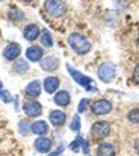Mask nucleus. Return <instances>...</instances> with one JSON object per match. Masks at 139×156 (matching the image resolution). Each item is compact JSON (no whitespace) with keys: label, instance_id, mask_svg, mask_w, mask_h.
<instances>
[{"label":"nucleus","instance_id":"f257e3e1","mask_svg":"<svg viewBox=\"0 0 139 156\" xmlns=\"http://www.w3.org/2000/svg\"><path fill=\"white\" fill-rule=\"evenodd\" d=\"M68 44L77 55H86L91 50V43L87 38L79 33H71L68 37Z\"/></svg>","mask_w":139,"mask_h":156},{"label":"nucleus","instance_id":"f03ea898","mask_svg":"<svg viewBox=\"0 0 139 156\" xmlns=\"http://www.w3.org/2000/svg\"><path fill=\"white\" fill-rule=\"evenodd\" d=\"M66 69H68L70 77L73 78V80H74L79 86L85 87V89L87 90V91H96V87L94 86V80H92L91 77H89V76L83 74V73L78 72V70L74 69V68L71 66V65H69V64H66Z\"/></svg>","mask_w":139,"mask_h":156},{"label":"nucleus","instance_id":"7ed1b4c3","mask_svg":"<svg viewBox=\"0 0 139 156\" xmlns=\"http://www.w3.org/2000/svg\"><path fill=\"white\" fill-rule=\"evenodd\" d=\"M116 72H117V68L113 62L105 61L103 64H100L98 68V77L100 78V81L104 82V83H109V82H112L114 80Z\"/></svg>","mask_w":139,"mask_h":156},{"label":"nucleus","instance_id":"20e7f679","mask_svg":"<svg viewBox=\"0 0 139 156\" xmlns=\"http://www.w3.org/2000/svg\"><path fill=\"white\" fill-rule=\"evenodd\" d=\"M44 11L47 12V14H50L51 17L59 18L65 13L66 7H65V3L63 0H46Z\"/></svg>","mask_w":139,"mask_h":156},{"label":"nucleus","instance_id":"39448f33","mask_svg":"<svg viewBox=\"0 0 139 156\" xmlns=\"http://www.w3.org/2000/svg\"><path fill=\"white\" fill-rule=\"evenodd\" d=\"M111 133V125L107 121H96L91 126V135L95 139H104Z\"/></svg>","mask_w":139,"mask_h":156},{"label":"nucleus","instance_id":"423d86ee","mask_svg":"<svg viewBox=\"0 0 139 156\" xmlns=\"http://www.w3.org/2000/svg\"><path fill=\"white\" fill-rule=\"evenodd\" d=\"M113 105L109 100L107 99H100V100H96L95 103L91 105V111L95 116H104V115H108L109 112L112 111Z\"/></svg>","mask_w":139,"mask_h":156},{"label":"nucleus","instance_id":"0eeeda50","mask_svg":"<svg viewBox=\"0 0 139 156\" xmlns=\"http://www.w3.org/2000/svg\"><path fill=\"white\" fill-rule=\"evenodd\" d=\"M22 109L29 117H39L43 112V107L36 100H27L23 103Z\"/></svg>","mask_w":139,"mask_h":156},{"label":"nucleus","instance_id":"6e6552de","mask_svg":"<svg viewBox=\"0 0 139 156\" xmlns=\"http://www.w3.org/2000/svg\"><path fill=\"white\" fill-rule=\"evenodd\" d=\"M20 55H21V46L18 43H9L3 51V56L9 61L16 60Z\"/></svg>","mask_w":139,"mask_h":156},{"label":"nucleus","instance_id":"1a4fd4ad","mask_svg":"<svg viewBox=\"0 0 139 156\" xmlns=\"http://www.w3.org/2000/svg\"><path fill=\"white\" fill-rule=\"evenodd\" d=\"M34 147H35V150L38 151V152L47 154V152H50V151L52 150V140L50 138H47V136L42 135V136H39V138L35 139Z\"/></svg>","mask_w":139,"mask_h":156},{"label":"nucleus","instance_id":"9d476101","mask_svg":"<svg viewBox=\"0 0 139 156\" xmlns=\"http://www.w3.org/2000/svg\"><path fill=\"white\" fill-rule=\"evenodd\" d=\"M40 92H42V86L38 80L31 81L30 83L25 87V95L31 98V99H36V98L40 95Z\"/></svg>","mask_w":139,"mask_h":156},{"label":"nucleus","instance_id":"9b49d317","mask_svg":"<svg viewBox=\"0 0 139 156\" xmlns=\"http://www.w3.org/2000/svg\"><path fill=\"white\" fill-rule=\"evenodd\" d=\"M40 68L46 72H54L59 68V58L55 56H47L40 60Z\"/></svg>","mask_w":139,"mask_h":156},{"label":"nucleus","instance_id":"f8f14e48","mask_svg":"<svg viewBox=\"0 0 139 156\" xmlns=\"http://www.w3.org/2000/svg\"><path fill=\"white\" fill-rule=\"evenodd\" d=\"M60 86V80L55 76H50L43 81V87L48 94H55Z\"/></svg>","mask_w":139,"mask_h":156},{"label":"nucleus","instance_id":"ddd939ff","mask_svg":"<svg viewBox=\"0 0 139 156\" xmlns=\"http://www.w3.org/2000/svg\"><path fill=\"white\" fill-rule=\"evenodd\" d=\"M70 100H71L70 94H69L68 91H65V90L57 91L56 94H55V96H54L55 104L59 105V107H68L70 104Z\"/></svg>","mask_w":139,"mask_h":156},{"label":"nucleus","instance_id":"4468645a","mask_svg":"<svg viewBox=\"0 0 139 156\" xmlns=\"http://www.w3.org/2000/svg\"><path fill=\"white\" fill-rule=\"evenodd\" d=\"M40 35V29L35 23H29V25L23 29V37L26 41H35V39Z\"/></svg>","mask_w":139,"mask_h":156},{"label":"nucleus","instance_id":"2eb2a0df","mask_svg":"<svg viewBox=\"0 0 139 156\" xmlns=\"http://www.w3.org/2000/svg\"><path fill=\"white\" fill-rule=\"evenodd\" d=\"M43 53H44V52H43V50H42L40 47L31 46V47H29L27 50H26V57H27L29 61L36 62V61H40L42 60Z\"/></svg>","mask_w":139,"mask_h":156},{"label":"nucleus","instance_id":"dca6fc26","mask_svg":"<svg viewBox=\"0 0 139 156\" xmlns=\"http://www.w3.org/2000/svg\"><path fill=\"white\" fill-rule=\"evenodd\" d=\"M50 121L54 126H63L66 121V115L63 111L55 109L50 112Z\"/></svg>","mask_w":139,"mask_h":156},{"label":"nucleus","instance_id":"f3484780","mask_svg":"<svg viewBox=\"0 0 139 156\" xmlns=\"http://www.w3.org/2000/svg\"><path fill=\"white\" fill-rule=\"evenodd\" d=\"M96 156H116V148L111 143H100L96 148Z\"/></svg>","mask_w":139,"mask_h":156},{"label":"nucleus","instance_id":"a211bd4d","mask_svg":"<svg viewBox=\"0 0 139 156\" xmlns=\"http://www.w3.org/2000/svg\"><path fill=\"white\" fill-rule=\"evenodd\" d=\"M31 131L36 135H44L48 131V124L43 120H38L34 124H31Z\"/></svg>","mask_w":139,"mask_h":156},{"label":"nucleus","instance_id":"6ab92c4d","mask_svg":"<svg viewBox=\"0 0 139 156\" xmlns=\"http://www.w3.org/2000/svg\"><path fill=\"white\" fill-rule=\"evenodd\" d=\"M29 70V62L26 60H18L13 64V72L17 73V74H23Z\"/></svg>","mask_w":139,"mask_h":156},{"label":"nucleus","instance_id":"aec40b11","mask_svg":"<svg viewBox=\"0 0 139 156\" xmlns=\"http://www.w3.org/2000/svg\"><path fill=\"white\" fill-rule=\"evenodd\" d=\"M8 17L11 21H14V22H20L21 20H23V17H25V14H23V12L21 11V9L18 8H11L8 12Z\"/></svg>","mask_w":139,"mask_h":156},{"label":"nucleus","instance_id":"412c9836","mask_svg":"<svg viewBox=\"0 0 139 156\" xmlns=\"http://www.w3.org/2000/svg\"><path fill=\"white\" fill-rule=\"evenodd\" d=\"M40 43H42V46H44L47 48H51L54 46V39H52V35L48 30H43L40 35Z\"/></svg>","mask_w":139,"mask_h":156},{"label":"nucleus","instance_id":"4be33fe9","mask_svg":"<svg viewBox=\"0 0 139 156\" xmlns=\"http://www.w3.org/2000/svg\"><path fill=\"white\" fill-rule=\"evenodd\" d=\"M83 140H85V139H83V136L81 135V134H78V135H77V138L69 144V150H71L73 152H79V150L82 148Z\"/></svg>","mask_w":139,"mask_h":156},{"label":"nucleus","instance_id":"5701e85b","mask_svg":"<svg viewBox=\"0 0 139 156\" xmlns=\"http://www.w3.org/2000/svg\"><path fill=\"white\" fill-rule=\"evenodd\" d=\"M18 129H20V133L22 135H27L29 131L31 130V124L26 120H22V121H20V124H18Z\"/></svg>","mask_w":139,"mask_h":156},{"label":"nucleus","instance_id":"b1692460","mask_svg":"<svg viewBox=\"0 0 139 156\" xmlns=\"http://www.w3.org/2000/svg\"><path fill=\"white\" fill-rule=\"evenodd\" d=\"M127 120L131 124H137L139 125V108H134L127 113Z\"/></svg>","mask_w":139,"mask_h":156},{"label":"nucleus","instance_id":"393cba45","mask_svg":"<svg viewBox=\"0 0 139 156\" xmlns=\"http://www.w3.org/2000/svg\"><path fill=\"white\" fill-rule=\"evenodd\" d=\"M81 129V119H79V115H74L73 116V120H71V124H70V130L71 131H79Z\"/></svg>","mask_w":139,"mask_h":156},{"label":"nucleus","instance_id":"a878e982","mask_svg":"<svg viewBox=\"0 0 139 156\" xmlns=\"http://www.w3.org/2000/svg\"><path fill=\"white\" fill-rule=\"evenodd\" d=\"M0 99H2L4 103H11L13 100V98L11 95V92L8 90H4V89H0Z\"/></svg>","mask_w":139,"mask_h":156},{"label":"nucleus","instance_id":"bb28decb","mask_svg":"<svg viewBox=\"0 0 139 156\" xmlns=\"http://www.w3.org/2000/svg\"><path fill=\"white\" fill-rule=\"evenodd\" d=\"M89 103H90V100L89 99H82L79 101V104H78V113H83V112L87 109V105H89Z\"/></svg>","mask_w":139,"mask_h":156},{"label":"nucleus","instance_id":"cd10ccee","mask_svg":"<svg viewBox=\"0 0 139 156\" xmlns=\"http://www.w3.org/2000/svg\"><path fill=\"white\" fill-rule=\"evenodd\" d=\"M64 150H65V146H64V144H60L59 147H57L56 150L52 151V152H51L48 156H59L60 154H63V152H64Z\"/></svg>","mask_w":139,"mask_h":156},{"label":"nucleus","instance_id":"c85d7f7f","mask_svg":"<svg viewBox=\"0 0 139 156\" xmlns=\"http://www.w3.org/2000/svg\"><path fill=\"white\" fill-rule=\"evenodd\" d=\"M81 150H82L83 151V154L86 155V156H89L90 155V146H89V142H87V140H83V143H82V148H81Z\"/></svg>","mask_w":139,"mask_h":156},{"label":"nucleus","instance_id":"c756f323","mask_svg":"<svg viewBox=\"0 0 139 156\" xmlns=\"http://www.w3.org/2000/svg\"><path fill=\"white\" fill-rule=\"evenodd\" d=\"M133 80L135 82L137 85H139V64L135 66V69H134V73H133Z\"/></svg>","mask_w":139,"mask_h":156},{"label":"nucleus","instance_id":"7c9ffc66","mask_svg":"<svg viewBox=\"0 0 139 156\" xmlns=\"http://www.w3.org/2000/svg\"><path fill=\"white\" fill-rule=\"evenodd\" d=\"M134 150H135V152L139 155V139H137L135 142H134Z\"/></svg>","mask_w":139,"mask_h":156},{"label":"nucleus","instance_id":"2f4dec72","mask_svg":"<svg viewBox=\"0 0 139 156\" xmlns=\"http://www.w3.org/2000/svg\"><path fill=\"white\" fill-rule=\"evenodd\" d=\"M0 89H3V82L0 81Z\"/></svg>","mask_w":139,"mask_h":156},{"label":"nucleus","instance_id":"473e14b6","mask_svg":"<svg viewBox=\"0 0 139 156\" xmlns=\"http://www.w3.org/2000/svg\"><path fill=\"white\" fill-rule=\"evenodd\" d=\"M22 2H25V3H29V2H31V0H22Z\"/></svg>","mask_w":139,"mask_h":156},{"label":"nucleus","instance_id":"72a5a7b5","mask_svg":"<svg viewBox=\"0 0 139 156\" xmlns=\"http://www.w3.org/2000/svg\"><path fill=\"white\" fill-rule=\"evenodd\" d=\"M0 2H2V0H0Z\"/></svg>","mask_w":139,"mask_h":156}]
</instances>
